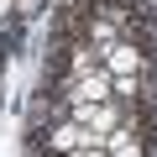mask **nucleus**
Masks as SVG:
<instances>
[{
    "mask_svg": "<svg viewBox=\"0 0 157 157\" xmlns=\"http://www.w3.org/2000/svg\"><path fill=\"white\" fill-rule=\"evenodd\" d=\"M110 68H115V73H131V68H141V47H115Z\"/></svg>",
    "mask_w": 157,
    "mask_h": 157,
    "instance_id": "nucleus-1",
    "label": "nucleus"
}]
</instances>
